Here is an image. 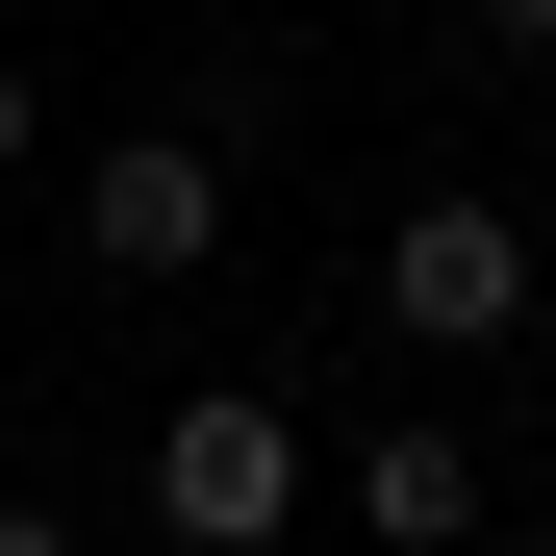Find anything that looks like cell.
<instances>
[{
    "instance_id": "1",
    "label": "cell",
    "mask_w": 556,
    "mask_h": 556,
    "mask_svg": "<svg viewBox=\"0 0 556 556\" xmlns=\"http://www.w3.org/2000/svg\"><path fill=\"white\" fill-rule=\"evenodd\" d=\"M152 531L177 556H278V531H304V405H278V380L152 405Z\"/></svg>"
},
{
    "instance_id": "9",
    "label": "cell",
    "mask_w": 556,
    "mask_h": 556,
    "mask_svg": "<svg viewBox=\"0 0 556 556\" xmlns=\"http://www.w3.org/2000/svg\"><path fill=\"white\" fill-rule=\"evenodd\" d=\"M481 556H556V531H481Z\"/></svg>"
},
{
    "instance_id": "4",
    "label": "cell",
    "mask_w": 556,
    "mask_h": 556,
    "mask_svg": "<svg viewBox=\"0 0 556 556\" xmlns=\"http://www.w3.org/2000/svg\"><path fill=\"white\" fill-rule=\"evenodd\" d=\"M354 531H380V556H481V430H455V405H380V430H354Z\"/></svg>"
},
{
    "instance_id": "5",
    "label": "cell",
    "mask_w": 556,
    "mask_h": 556,
    "mask_svg": "<svg viewBox=\"0 0 556 556\" xmlns=\"http://www.w3.org/2000/svg\"><path fill=\"white\" fill-rule=\"evenodd\" d=\"M481 51H506V76H556V0H481Z\"/></svg>"
},
{
    "instance_id": "8",
    "label": "cell",
    "mask_w": 556,
    "mask_h": 556,
    "mask_svg": "<svg viewBox=\"0 0 556 556\" xmlns=\"http://www.w3.org/2000/svg\"><path fill=\"white\" fill-rule=\"evenodd\" d=\"M203 26H278V0H203Z\"/></svg>"
},
{
    "instance_id": "7",
    "label": "cell",
    "mask_w": 556,
    "mask_h": 556,
    "mask_svg": "<svg viewBox=\"0 0 556 556\" xmlns=\"http://www.w3.org/2000/svg\"><path fill=\"white\" fill-rule=\"evenodd\" d=\"M0 556H76V506H0Z\"/></svg>"
},
{
    "instance_id": "3",
    "label": "cell",
    "mask_w": 556,
    "mask_h": 556,
    "mask_svg": "<svg viewBox=\"0 0 556 556\" xmlns=\"http://www.w3.org/2000/svg\"><path fill=\"white\" fill-rule=\"evenodd\" d=\"M203 253H228V152L203 127H102V152H76V278L152 304V278H203Z\"/></svg>"
},
{
    "instance_id": "2",
    "label": "cell",
    "mask_w": 556,
    "mask_h": 556,
    "mask_svg": "<svg viewBox=\"0 0 556 556\" xmlns=\"http://www.w3.org/2000/svg\"><path fill=\"white\" fill-rule=\"evenodd\" d=\"M531 304H556L531 203H405V228H380V329H405V354H481V380H506Z\"/></svg>"
},
{
    "instance_id": "6",
    "label": "cell",
    "mask_w": 556,
    "mask_h": 556,
    "mask_svg": "<svg viewBox=\"0 0 556 556\" xmlns=\"http://www.w3.org/2000/svg\"><path fill=\"white\" fill-rule=\"evenodd\" d=\"M26 152H51V102H26V51H0V177H26Z\"/></svg>"
},
{
    "instance_id": "10",
    "label": "cell",
    "mask_w": 556,
    "mask_h": 556,
    "mask_svg": "<svg viewBox=\"0 0 556 556\" xmlns=\"http://www.w3.org/2000/svg\"><path fill=\"white\" fill-rule=\"evenodd\" d=\"M531 253H556V203H531Z\"/></svg>"
}]
</instances>
